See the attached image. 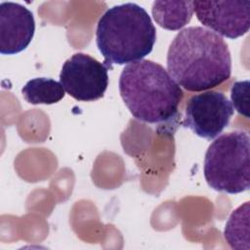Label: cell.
Instances as JSON below:
<instances>
[{
  "label": "cell",
  "instance_id": "1",
  "mask_svg": "<svg viewBox=\"0 0 250 250\" xmlns=\"http://www.w3.org/2000/svg\"><path fill=\"white\" fill-rule=\"evenodd\" d=\"M167 70L187 91L200 92L217 87L231 74L228 44L210 29L201 26L184 28L169 46Z\"/></svg>",
  "mask_w": 250,
  "mask_h": 250
},
{
  "label": "cell",
  "instance_id": "2",
  "mask_svg": "<svg viewBox=\"0 0 250 250\" xmlns=\"http://www.w3.org/2000/svg\"><path fill=\"white\" fill-rule=\"evenodd\" d=\"M119 92L137 120L172 131L178 124L184 93L161 64L149 60L129 63L120 74Z\"/></svg>",
  "mask_w": 250,
  "mask_h": 250
},
{
  "label": "cell",
  "instance_id": "3",
  "mask_svg": "<svg viewBox=\"0 0 250 250\" xmlns=\"http://www.w3.org/2000/svg\"><path fill=\"white\" fill-rule=\"evenodd\" d=\"M155 41L156 29L150 17L135 3L109 8L97 24L96 43L107 68L143 60Z\"/></svg>",
  "mask_w": 250,
  "mask_h": 250
},
{
  "label": "cell",
  "instance_id": "4",
  "mask_svg": "<svg viewBox=\"0 0 250 250\" xmlns=\"http://www.w3.org/2000/svg\"><path fill=\"white\" fill-rule=\"evenodd\" d=\"M204 178L208 186L229 194L250 188V137L237 130L219 136L204 157Z\"/></svg>",
  "mask_w": 250,
  "mask_h": 250
},
{
  "label": "cell",
  "instance_id": "5",
  "mask_svg": "<svg viewBox=\"0 0 250 250\" xmlns=\"http://www.w3.org/2000/svg\"><path fill=\"white\" fill-rule=\"evenodd\" d=\"M107 69L93 57L76 53L63 62L60 83L65 92L77 101H97L104 97L107 89Z\"/></svg>",
  "mask_w": 250,
  "mask_h": 250
},
{
  "label": "cell",
  "instance_id": "6",
  "mask_svg": "<svg viewBox=\"0 0 250 250\" xmlns=\"http://www.w3.org/2000/svg\"><path fill=\"white\" fill-rule=\"evenodd\" d=\"M233 112V106L224 93L204 92L188 101L183 126L200 138L212 140L229 125Z\"/></svg>",
  "mask_w": 250,
  "mask_h": 250
},
{
  "label": "cell",
  "instance_id": "7",
  "mask_svg": "<svg viewBox=\"0 0 250 250\" xmlns=\"http://www.w3.org/2000/svg\"><path fill=\"white\" fill-rule=\"evenodd\" d=\"M197 20L210 30L236 39L250 27L249 1H192Z\"/></svg>",
  "mask_w": 250,
  "mask_h": 250
},
{
  "label": "cell",
  "instance_id": "8",
  "mask_svg": "<svg viewBox=\"0 0 250 250\" xmlns=\"http://www.w3.org/2000/svg\"><path fill=\"white\" fill-rule=\"evenodd\" d=\"M35 31L33 14L14 2L0 4V53L18 54L30 44Z\"/></svg>",
  "mask_w": 250,
  "mask_h": 250
},
{
  "label": "cell",
  "instance_id": "9",
  "mask_svg": "<svg viewBox=\"0 0 250 250\" xmlns=\"http://www.w3.org/2000/svg\"><path fill=\"white\" fill-rule=\"evenodd\" d=\"M154 21L162 28L180 30L192 18V1H154L151 8Z\"/></svg>",
  "mask_w": 250,
  "mask_h": 250
},
{
  "label": "cell",
  "instance_id": "10",
  "mask_svg": "<svg viewBox=\"0 0 250 250\" xmlns=\"http://www.w3.org/2000/svg\"><path fill=\"white\" fill-rule=\"evenodd\" d=\"M21 94L31 104H53L63 99L64 89L60 82L52 78L37 77L25 83Z\"/></svg>",
  "mask_w": 250,
  "mask_h": 250
},
{
  "label": "cell",
  "instance_id": "11",
  "mask_svg": "<svg viewBox=\"0 0 250 250\" xmlns=\"http://www.w3.org/2000/svg\"><path fill=\"white\" fill-rule=\"evenodd\" d=\"M224 235L232 249H249V202L240 205L231 213Z\"/></svg>",
  "mask_w": 250,
  "mask_h": 250
},
{
  "label": "cell",
  "instance_id": "12",
  "mask_svg": "<svg viewBox=\"0 0 250 250\" xmlns=\"http://www.w3.org/2000/svg\"><path fill=\"white\" fill-rule=\"evenodd\" d=\"M230 98L234 109L245 118H249V81H237L230 90Z\"/></svg>",
  "mask_w": 250,
  "mask_h": 250
}]
</instances>
